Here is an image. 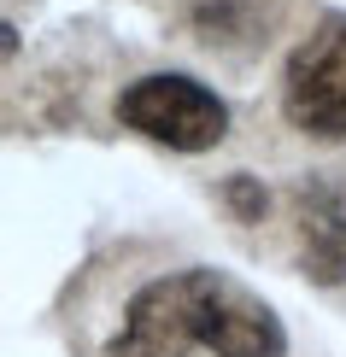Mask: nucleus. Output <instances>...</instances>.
<instances>
[{
    "label": "nucleus",
    "mask_w": 346,
    "mask_h": 357,
    "mask_svg": "<svg viewBox=\"0 0 346 357\" xmlns=\"http://www.w3.org/2000/svg\"><path fill=\"white\" fill-rule=\"evenodd\" d=\"M282 106L288 123L317 141L346 135V18H329L317 36L288 59L282 77Z\"/></svg>",
    "instance_id": "nucleus-3"
},
{
    "label": "nucleus",
    "mask_w": 346,
    "mask_h": 357,
    "mask_svg": "<svg viewBox=\"0 0 346 357\" xmlns=\"http://www.w3.org/2000/svg\"><path fill=\"white\" fill-rule=\"evenodd\" d=\"M229 199H235L240 217H259V211H264V193L252 188V182H229Z\"/></svg>",
    "instance_id": "nucleus-5"
},
{
    "label": "nucleus",
    "mask_w": 346,
    "mask_h": 357,
    "mask_svg": "<svg viewBox=\"0 0 346 357\" xmlns=\"http://www.w3.org/2000/svg\"><path fill=\"white\" fill-rule=\"evenodd\" d=\"M117 123L171 146V153H206L229 135V106L206 82L159 70V77H141L117 94Z\"/></svg>",
    "instance_id": "nucleus-2"
},
{
    "label": "nucleus",
    "mask_w": 346,
    "mask_h": 357,
    "mask_svg": "<svg viewBox=\"0 0 346 357\" xmlns=\"http://www.w3.org/2000/svg\"><path fill=\"white\" fill-rule=\"evenodd\" d=\"M294 229H299V264L311 281L340 287L346 281V188L305 182L294 193Z\"/></svg>",
    "instance_id": "nucleus-4"
},
{
    "label": "nucleus",
    "mask_w": 346,
    "mask_h": 357,
    "mask_svg": "<svg viewBox=\"0 0 346 357\" xmlns=\"http://www.w3.org/2000/svg\"><path fill=\"white\" fill-rule=\"evenodd\" d=\"M194 346L217 357H288L276 310L223 270H176L147 281L124 310L106 357H188Z\"/></svg>",
    "instance_id": "nucleus-1"
}]
</instances>
